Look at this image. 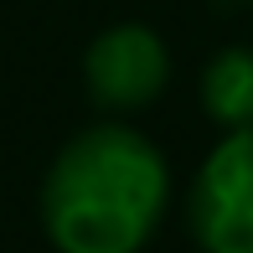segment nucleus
Listing matches in <instances>:
<instances>
[{"mask_svg":"<svg viewBox=\"0 0 253 253\" xmlns=\"http://www.w3.org/2000/svg\"><path fill=\"white\" fill-rule=\"evenodd\" d=\"M170 170L129 124H93L57 150L42 181V227L57 253H140L160 227Z\"/></svg>","mask_w":253,"mask_h":253,"instance_id":"nucleus-1","label":"nucleus"},{"mask_svg":"<svg viewBox=\"0 0 253 253\" xmlns=\"http://www.w3.org/2000/svg\"><path fill=\"white\" fill-rule=\"evenodd\" d=\"M186 227L202 253H253V129H227L202 160L186 197Z\"/></svg>","mask_w":253,"mask_h":253,"instance_id":"nucleus-2","label":"nucleus"},{"mask_svg":"<svg viewBox=\"0 0 253 253\" xmlns=\"http://www.w3.org/2000/svg\"><path fill=\"white\" fill-rule=\"evenodd\" d=\"M166 78H170V52L140 21L109 26L83 52V83H88L98 109H119V114L145 109V103L160 98Z\"/></svg>","mask_w":253,"mask_h":253,"instance_id":"nucleus-3","label":"nucleus"},{"mask_svg":"<svg viewBox=\"0 0 253 253\" xmlns=\"http://www.w3.org/2000/svg\"><path fill=\"white\" fill-rule=\"evenodd\" d=\"M202 109L222 129H253V52L227 47L202 67Z\"/></svg>","mask_w":253,"mask_h":253,"instance_id":"nucleus-4","label":"nucleus"}]
</instances>
